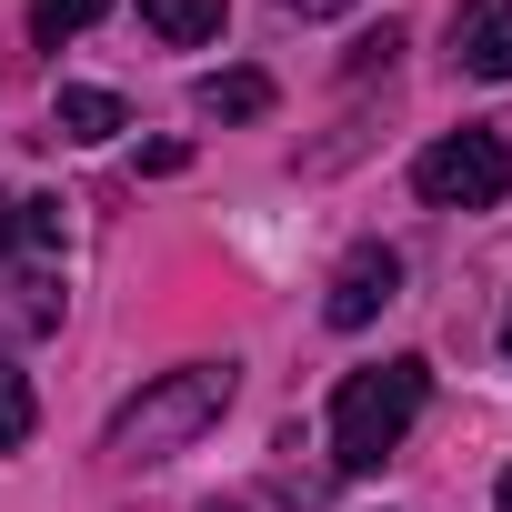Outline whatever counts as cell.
<instances>
[{"mask_svg":"<svg viewBox=\"0 0 512 512\" xmlns=\"http://www.w3.org/2000/svg\"><path fill=\"white\" fill-rule=\"evenodd\" d=\"M231 392H241L231 362H181V372H161L141 402L111 412V462H171V452H191V442L231 412Z\"/></svg>","mask_w":512,"mask_h":512,"instance_id":"obj_1","label":"cell"},{"mask_svg":"<svg viewBox=\"0 0 512 512\" xmlns=\"http://www.w3.org/2000/svg\"><path fill=\"white\" fill-rule=\"evenodd\" d=\"M422 392H432V362H372V372H342L332 392V462L342 472H372L402 452V432L422 422Z\"/></svg>","mask_w":512,"mask_h":512,"instance_id":"obj_2","label":"cell"},{"mask_svg":"<svg viewBox=\"0 0 512 512\" xmlns=\"http://www.w3.org/2000/svg\"><path fill=\"white\" fill-rule=\"evenodd\" d=\"M61 322V201H0V332L41 342Z\"/></svg>","mask_w":512,"mask_h":512,"instance_id":"obj_3","label":"cell"},{"mask_svg":"<svg viewBox=\"0 0 512 512\" xmlns=\"http://www.w3.org/2000/svg\"><path fill=\"white\" fill-rule=\"evenodd\" d=\"M412 191H422L432 211H492V201H512V151H502V131H442V141L412 161Z\"/></svg>","mask_w":512,"mask_h":512,"instance_id":"obj_4","label":"cell"},{"mask_svg":"<svg viewBox=\"0 0 512 512\" xmlns=\"http://www.w3.org/2000/svg\"><path fill=\"white\" fill-rule=\"evenodd\" d=\"M392 292H402V251H392V241H362L352 262L332 272V292H322V322H332V332H362Z\"/></svg>","mask_w":512,"mask_h":512,"instance_id":"obj_5","label":"cell"},{"mask_svg":"<svg viewBox=\"0 0 512 512\" xmlns=\"http://www.w3.org/2000/svg\"><path fill=\"white\" fill-rule=\"evenodd\" d=\"M452 71L512 81V0H462L452 11Z\"/></svg>","mask_w":512,"mask_h":512,"instance_id":"obj_6","label":"cell"},{"mask_svg":"<svg viewBox=\"0 0 512 512\" xmlns=\"http://www.w3.org/2000/svg\"><path fill=\"white\" fill-rule=\"evenodd\" d=\"M191 101H201V121H262L272 111V81L262 71H211Z\"/></svg>","mask_w":512,"mask_h":512,"instance_id":"obj_7","label":"cell"},{"mask_svg":"<svg viewBox=\"0 0 512 512\" xmlns=\"http://www.w3.org/2000/svg\"><path fill=\"white\" fill-rule=\"evenodd\" d=\"M141 21L191 51V41H221V0H141Z\"/></svg>","mask_w":512,"mask_h":512,"instance_id":"obj_8","label":"cell"},{"mask_svg":"<svg viewBox=\"0 0 512 512\" xmlns=\"http://www.w3.org/2000/svg\"><path fill=\"white\" fill-rule=\"evenodd\" d=\"M51 121H61V141H111L131 111H121L111 91H61V111H51Z\"/></svg>","mask_w":512,"mask_h":512,"instance_id":"obj_9","label":"cell"},{"mask_svg":"<svg viewBox=\"0 0 512 512\" xmlns=\"http://www.w3.org/2000/svg\"><path fill=\"white\" fill-rule=\"evenodd\" d=\"M91 21H101V0H31V41H41V51H61V41L91 31Z\"/></svg>","mask_w":512,"mask_h":512,"instance_id":"obj_10","label":"cell"},{"mask_svg":"<svg viewBox=\"0 0 512 512\" xmlns=\"http://www.w3.org/2000/svg\"><path fill=\"white\" fill-rule=\"evenodd\" d=\"M31 422H41V412H31V382L0 362V452H21V442H31Z\"/></svg>","mask_w":512,"mask_h":512,"instance_id":"obj_11","label":"cell"},{"mask_svg":"<svg viewBox=\"0 0 512 512\" xmlns=\"http://www.w3.org/2000/svg\"><path fill=\"white\" fill-rule=\"evenodd\" d=\"M282 11H302V21H322V11H342V0H282Z\"/></svg>","mask_w":512,"mask_h":512,"instance_id":"obj_12","label":"cell"},{"mask_svg":"<svg viewBox=\"0 0 512 512\" xmlns=\"http://www.w3.org/2000/svg\"><path fill=\"white\" fill-rule=\"evenodd\" d=\"M492 512H512V472H502V492H492Z\"/></svg>","mask_w":512,"mask_h":512,"instance_id":"obj_13","label":"cell"},{"mask_svg":"<svg viewBox=\"0 0 512 512\" xmlns=\"http://www.w3.org/2000/svg\"><path fill=\"white\" fill-rule=\"evenodd\" d=\"M502 352H512V312H502Z\"/></svg>","mask_w":512,"mask_h":512,"instance_id":"obj_14","label":"cell"},{"mask_svg":"<svg viewBox=\"0 0 512 512\" xmlns=\"http://www.w3.org/2000/svg\"><path fill=\"white\" fill-rule=\"evenodd\" d=\"M211 512H231V502H211Z\"/></svg>","mask_w":512,"mask_h":512,"instance_id":"obj_15","label":"cell"}]
</instances>
